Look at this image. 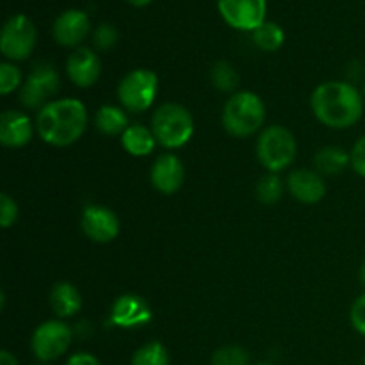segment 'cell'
I'll use <instances>...</instances> for the list:
<instances>
[{
	"label": "cell",
	"mask_w": 365,
	"mask_h": 365,
	"mask_svg": "<svg viewBox=\"0 0 365 365\" xmlns=\"http://www.w3.org/2000/svg\"><path fill=\"white\" fill-rule=\"evenodd\" d=\"M250 355L241 346H223L212 355V365H248Z\"/></svg>",
	"instance_id": "484cf974"
},
{
	"label": "cell",
	"mask_w": 365,
	"mask_h": 365,
	"mask_svg": "<svg viewBox=\"0 0 365 365\" xmlns=\"http://www.w3.org/2000/svg\"><path fill=\"white\" fill-rule=\"evenodd\" d=\"M349 319H351L353 328H355L360 335H365V294L356 298V302L353 303L351 312H349Z\"/></svg>",
	"instance_id": "f546056e"
},
{
	"label": "cell",
	"mask_w": 365,
	"mask_h": 365,
	"mask_svg": "<svg viewBox=\"0 0 365 365\" xmlns=\"http://www.w3.org/2000/svg\"><path fill=\"white\" fill-rule=\"evenodd\" d=\"M257 198L266 205H274L280 202L282 195H284V182L278 177V173H267L257 184Z\"/></svg>",
	"instance_id": "cb8c5ba5"
},
{
	"label": "cell",
	"mask_w": 365,
	"mask_h": 365,
	"mask_svg": "<svg viewBox=\"0 0 365 365\" xmlns=\"http://www.w3.org/2000/svg\"><path fill=\"white\" fill-rule=\"evenodd\" d=\"M152 319L148 303L135 294H125L118 298L113 307V323L121 328H134L146 324Z\"/></svg>",
	"instance_id": "2e32d148"
},
{
	"label": "cell",
	"mask_w": 365,
	"mask_h": 365,
	"mask_svg": "<svg viewBox=\"0 0 365 365\" xmlns=\"http://www.w3.org/2000/svg\"><path fill=\"white\" fill-rule=\"evenodd\" d=\"M88 127V110L77 98L52 100L43 109H39L36 118L38 134L46 145L64 148L84 135Z\"/></svg>",
	"instance_id": "6da1fadb"
},
{
	"label": "cell",
	"mask_w": 365,
	"mask_h": 365,
	"mask_svg": "<svg viewBox=\"0 0 365 365\" xmlns=\"http://www.w3.org/2000/svg\"><path fill=\"white\" fill-rule=\"evenodd\" d=\"M36 45V27L25 14H13L4 24L0 34V50L11 61H24Z\"/></svg>",
	"instance_id": "ba28073f"
},
{
	"label": "cell",
	"mask_w": 365,
	"mask_h": 365,
	"mask_svg": "<svg viewBox=\"0 0 365 365\" xmlns=\"http://www.w3.org/2000/svg\"><path fill=\"white\" fill-rule=\"evenodd\" d=\"M66 365H102L100 360L91 353H75L68 359Z\"/></svg>",
	"instance_id": "1f68e13d"
},
{
	"label": "cell",
	"mask_w": 365,
	"mask_h": 365,
	"mask_svg": "<svg viewBox=\"0 0 365 365\" xmlns=\"http://www.w3.org/2000/svg\"><path fill=\"white\" fill-rule=\"evenodd\" d=\"M39 365H48V364H39Z\"/></svg>",
	"instance_id": "74e56055"
},
{
	"label": "cell",
	"mask_w": 365,
	"mask_h": 365,
	"mask_svg": "<svg viewBox=\"0 0 365 365\" xmlns=\"http://www.w3.org/2000/svg\"><path fill=\"white\" fill-rule=\"evenodd\" d=\"M351 168L365 178V135L356 141V145L353 146L351 152Z\"/></svg>",
	"instance_id": "4dcf8cb0"
},
{
	"label": "cell",
	"mask_w": 365,
	"mask_h": 365,
	"mask_svg": "<svg viewBox=\"0 0 365 365\" xmlns=\"http://www.w3.org/2000/svg\"><path fill=\"white\" fill-rule=\"evenodd\" d=\"M21 84V73L13 63L0 64V93L9 95Z\"/></svg>",
	"instance_id": "4316f807"
},
{
	"label": "cell",
	"mask_w": 365,
	"mask_h": 365,
	"mask_svg": "<svg viewBox=\"0 0 365 365\" xmlns=\"http://www.w3.org/2000/svg\"><path fill=\"white\" fill-rule=\"evenodd\" d=\"M89 16L86 11L68 9L56 18L52 27L53 39L63 46H77L81 45L89 34Z\"/></svg>",
	"instance_id": "4fadbf2b"
},
{
	"label": "cell",
	"mask_w": 365,
	"mask_h": 365,
	"mask_svg": "<svg viewBox=\"0 0 365 365\" xmlns=\"http://www.w3.org/2000/svg\"><path fill=\"white\" fill-rule=\"evenodd\" d=\"M118 32L110 24H102L96 27L95 34H93V43L98 50H109L116 45Z\"/></svg>",
	"instance_id": "83f0119b"
},
{
	"label": "cell",
	"mask_w": 365,
	"mask_h": 365,
	"mask_svg": "<svg viewBox=\"0 0 365 365\" xmlns=\"http://www.w3.org/2000/svg\"><path fill=\"white\" fill-rule=\"evenodd\" d=\"M314 166L319 175H339L351 166V153L339 146H327L314 157Z\"/></svg>",
	"instance_id": "ffe728a7"
},
{
	"label": "cell",
	"mask_w": 365,
	"mask_h": 365,
	"mask_svg": "<svg viewBox=\"0 0 365 365\" xmlns=\"http://www.w3.org/2000/svg\"><path fill=\"white\" fill-rule=\"evenodd\" d=\"M121 145H123L125 152L130 153V155L145 157L155 150L157 139L152 128H146L143 125H130L121 134Z\"/></svg>",
	"instance_id": "d6986e66"
},
{
	"label": "cell",
	"mask_w": 365,
	"mask_h": 365,
	"mask_svg": "<svg viewBox=\"0 0 365 365\" xmlns=\"http://www.w3.org/2000/svg\"><path fill=\"white\" fill-rule=\"evenodd\" d=\"M210 78H212V84L216 86L220 91L230 93L237 88L239 84V73L230 63L227 61H220L212 66V71H210Z\"/></svg>",
	"instance_id": "d4e9b609"
},
{
	"label": "cell",
	"mask_w": 365,
	"mask_h": 365,
	"mask_svg": "<svg viewBox=\"0 0 365 365\" xmlns=\"http://www.w3.org/2000/svg\"><path fill=\"white\" fill-rule=\"evenodd\" d=\"M157 91L159 77L152 70L138 68L121 78L118 86V98L128 113H143L153 106Z\"/></svg>",
	"instance_id": "8992f818"
},
{
	"label": "cell",
	"mask_w": 365,
	"mask_h": 365,
	"mask_svg": "<svg viewBox=\"0 0 365 365\" xmlns=\"http://www.w3.org/2000/svg\"><path fill=\"white\" fill-rule=\"evenodd\" d=\"M50 305L57 317H71L81 312L82 296L75 285L61 282V284L53 285L52 292H50Z\"/></svg>",
	"instance_id": "ac0fdd59"
},
{
	"label": "cell",
	"mask_w": 365,
	"mask_h": 365,
	"mask_svg": "<svg viewBox=\"0 0 365 365\" xmlns=\"http://www.w3.org/2000/svg\"><path fill=\"white\" fill-rule=\"evenodd\" d=\"M16 217H18L16 202H14L9 195L4 192V195L0 196V225H2V228H9L11 225L16 221Z\"/></svg>",
	"instance_id": "f1b7e54d"
},
{
	"label": "cell",
	"mask_w": 365,
	"mask_h": 365,
	"mask_svg": "<svg viewBox=\"0 0 365 365\" xmlns=\"http://www.w3.org/2000/svg\"><path fill=\"white\" fill-rule=\"evenodd\" d=\"M360 282H362V285L365 287V262L362 264V267H360Z\"/></svg>",
	"instance_id": "e575fe53"
},
{
	"label": "cell",
	"mask_w": 365,
	"mask_h": 365,
	"mask_svg": "<svg viewBox=\"0 0 365 365\" xmlns=\"http://www.w3.org/2000/svg\"><path fill=\"white\" fill-rule=\"evenodd\" d=\"M257 365H273V364H266V362H262V364H257Z\"/></svg>",
	"instance_id": "d590c367"
},
{
	"label": "cell",
	"mask_w": 365,
	"mask_h": 365,
	"mask_svg": "<svg viewBox=\"0 0 365 365\" xmlns=\"http://www.w3.org/2000/svg\"><path fill=\"white\" fill-rule=\"evenodd\" d=\"M81 227L91 241L106 245L120 234V220L110 209L103 205H88L82 212Z\"/></svg>",
	"instance_id": "8fae6325"
},
{
	"label": "cell",
	"mask_w": 365,
	"mask_h": 365,
	"mask_svg": "<svg viewBox=\"0 0 365 365\" xmlns=\"http://www.w3.org/2000/svg\"><path fill=\"white\" fill-rule=\"evenodd\" d=\"M287 189L298 202L302 203H319L327 195V184L324 178L316 170H296L289 175Z\"/></svg>",
	"instance_id": "9a60e30c"
},
{
	"label": "cell",
	"mask_w": 365,
	"mask_h": 365,
	"mask_svg": "<svg viewBox=\"0 0 365 365\" xmlns=\"http://www.w3.org/2000/svg\"><path fill=\"white\" fill-rule=\"evenodd\" d=\"M364 365H365V359H364Z\"/></svg>",
	"instance_id": "f35d334b"
},
{
	"label": "cell",
	"mask_w": 365,
	"mask_h": 365,
	"mask_svg": "<svg viewBox=\"0 0 365 365\" xmlns=\"http://www.w3.org/2000/svg\"><path fill=\"white\" fill-rule=\"evenodd\" d=\"M95 127L106 135L123 134L130 125L125 109L116 106H102L95 114Z\"/></svg>",
	"instance_id": "44dd1931"
},
{
	"label": "cell",
	"mask_w": 365,
	"mask_h": 365,
	"mask_svg": "<svg viewBox=\"0 0 365 365\" xmlns=\"http://www.w3.org/2000/svg\"><path fill=\"white\" fill-rule=\"evenodd\" d=\"M298 145L291 132L282 125H271L257 141V157L269 173H280L296 159Z\"/></svg>",
	"instance_id": "5b68a950"
},
{
	"label": "cell",
	"mask_w": 365,
	"mask_h": 365,
	"mask_svg": "<svg viewBox=\"0 0 365 365\" xmlns=\"http://www.w3.org/2000/svg\"><path fill=\"white\" fill-rule=\"evenodd\" d=\"M71 339H73V334L66 323L57 319L46 321V323L39 324L32 334V353L39 362H52L70 349Z\"/></svg>",
	"instance_id": "52a82bcc"
},
{
	"label": "cell",
	"mask_w": 365,
	"mask_h": 365,
	"mask_svg": "<svg viewBox=\"0 0 365 365\" xmlns=\"http://www.w3.org/2000/svg\"><path fill=\"white\" fill-rule=\"evenodd\" d=\"M127 2L132 4V6H135V7H143V6H146V4L152 2V0H127Z\"/></svg>",
	"instance_id": "836d02e7"
},
{
	"label": "cell",
	"mask_w": 365,
	"mask_h": 365,
	"mask_svg": "<svg viewBox=\"0 0 365 365\" xmlns=\"http://www.w3.org/2000/svg\"><path fill=\"white\" fill-rule=\"evenodd\" d=\"M223 20L237 31H257L266 21V0H217Z\"/></svg>",
	"instance_id": "30bf717a"
},
{
	"label": "cell",
	"mask_w": 365,
	"mask_h": 365,
	"mask_svg": "<svg viewBox=\"0 0 365 365\" xmlns=\"http://www.w3.org/2000/svg\"><path fill=\"white\" fill-rule=\"evenodd\" d=\"M0 365H18V362L9 351H2L0 353Z\"/></svg>",
	"instance_id": "d6a6232c"
},
{
	"label": "cell",
	"mask_w": 365,
	"mask_h": 365,
	"mask_svg": "<svg viewBox=\"0 0 365 365\" xmlns=\"http://www.w3.org/2000/svg\"><path fill=\"white\" fill-rule=\"evenodd\" d=\"M152 132L164 148H182L195 134V121L180 103H164L153 113Z\"/></svg>",
	"instance_id": "277c9868"
},
{
	"label": "cell",
	"mask_w": 365,
	"mask_h": 365,
	"mask_svg": "<svg viewBox=\"0 0 365 365\" xmlns=\"http://www.w3.org/2000/svg\"><path fill=\"white\" fill-rule=\"evenodd\" d=\"M364 98H365V84H364Z\"/></svg>",
	"instance_id": "8d00e7d4"
},
{
	"label": "cell",
	"mask_w": 365,
	"mask_h": 365,
	"mask_svg": "<svg viewBox=\"0 0 365 365\" xmlns=\"http://www.w3.org/2000/svg\"><path fill=\"white\" fill-rule=\"evenodd\" d=\"M59 91V73L50 63L36 64L20 91V100L27 109H43Z\"/></svg>",
	"instance_id": "9c48e42d"
},
{
	"label": "cell",
	"mask_w": 365,
	"mask_h": 365,
	"mask_svg": "<svg viewBox=\"0 0 365 365\" xmlns=\"http://www.w3.org/2000/svg\"><path fill=\"white\" fill-rule=\"evenodd\" d=\"M266 120V106L262 98L252 91L235 93L225 103L223 127L228 134L235 138H250L257 134Z\"/></svg>",
	"instance_id": "3957f363"
},
{
	"label": "cell",
	"mask_w": 365,
	"mask_h": 365,
	"mask_svg": "<svg viewBox=\"0 0 365 365\" xmlns=\"http://www.w3.org/2000/svg\"><path fill=\"white\" fill-rule=\"evenodd\" d=\"M253 41L264 52H277L285 41V32L274 21H264L257 31H253Z\"/></svg>",
	"instance_id": "7402d4cb"
},
{
	"label": "cell",
	"mask_w": 365,
	"mask_h": 365,
	"mask_svg": "<svg viewBox=\"0 0 365 365\" xmlns=\"http://www.w3.org/2000/svg\"><path fill=\"white\" fill-rule=\"evenodd\" d=\"M32 138V123L27 114L6 110L0 116V143L6 148H21Z\"/></svg>",
	"instance_id": "e0dca14e"
},
{
	"label": "cell",
	"mask_w": 365,
	"mask_h": 365,
	"mask_svg": "<svg viewBox=\"0 0 365 365\" xmlns=\"http://www.w3.org/2000/svg\"><path fill=\"white\" fill-rule=\"evenodd\" d=\"M132 365H170V353L160 342H148L134 353Z\"/></svg>",
	"instance_id": "603a6c76"
},
{
	"label": "cell",
	"mask_w": 365,
	"mask_h": 365,
	"mask_svg": "<svg viewBox=\"0 0 365 365\" xmlns=\"http://www.w3.org/2000/svg\"><path fill=\"white\" fill-rule=\"evenodd\" d=\"M66 71L70 81L78 88H91L100 78L102 63L95 50L88 46H78L71 52L66 61Z\"/></svg>",
	"instance_id": "7c38bea8"
},
{
	"label": "cell",
	"mask_w": 365,
	"mask_h": 365,
	"mask_svg": "<svg viewBox=\"0 0 365 365\" xmlns=\"http://www.w3.org/2000/svg\"><path fill=\"white\" fill-rule=\"evenodd\" d=\"M185 178V168L177 155L164 153L153 163L150 180L152 185L163 195H173L182 187Z\"/></svg>",
	"instance_id": "5bb4252c"
},
{
	"label": "cell",
	"mask_w": 365,
	"mask_h": 365,
	"mask_svg": "<svg viewBox=\"0 0 365 365\" xmlns=\"http://www.w3.org/2000/svg\"><path fill=\"white\" fill-rule=\"evenodd\" d=\"M312 113L330 128H349L362 118L364 96L349 82L330 81L317 86L310 98Z\"/></svg>",
	"instance_id": "7a4b0ae2"
}]
</instances>
